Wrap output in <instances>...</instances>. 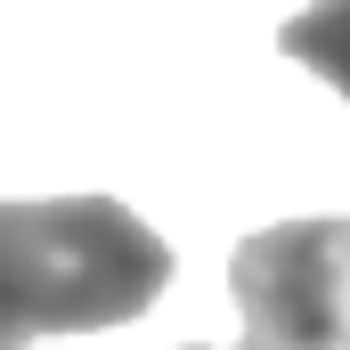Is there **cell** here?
<instances>
[{"label": "cell", "mask_w": 350, "mask_h": 350, "mask_svg": "<svg viewBox=\"0 0 350 350\" xmlns=\"http://www.w3.org/2000/svg\"><path fill=\"white\" fill-rule=\"evenodd\" d=\"M172 245L114 196L0 204V310L25 334H98L155 310Z\"/></svg>", "instance_id": "obj_1"}, {"label": "cell", "mask_w": 350, "mask_h": 350, "mask_svg": "<svg viewBox=\"0 0 350 350\" xmlns=\"http://www.w3.org/2000/svg\"><path fill=\"white\" fill-rule=\"evenodd\" d=\"M277 49H285L293 66L326 74V82L350 98V0H310L301 16H285V25H277Z\"/></svg>", "instance_id": "obj_3"}, {"label": "cell", "mask_w": 350, "mask_h": 350, "mask_svg": "<svg viewBox=\"0 0 350 350\" xmlns=\"http://www.w3.org/2000/svg\"><path fill=\"white\" fill-rule=\"evenodd\" d=\"M245 342L261 350H350V220H277L228 253Z\"/></svg>", "instance_id": "obj_2"}, {"label": "cell", "mask_w": 350, "mask_h": 350, "mask_svg": "<svg viewBox=\"0 0 350 350\" xmlns=\"http://www.w3.org/2000/svg\"><path fill=\"white\" fill-rule=\"evenodd\" d=\"M187 350H204V342H187ZM237 350H261V342H237Z\"/></svg>", "instance_id": "obj_5"}, {"label": "cell", "mask_w": 350, "mask_h": 350, "mask_svg": "<svg viewBox=\"0 0 350 350\" xmlns=\"http://www.w3.org/2000/svg\"><path fill=\"white\" fill-rule=\"evenodd\" d=\"M25 342H33V334H25V326H16V318L0 310V350H25Z\"/></svg>", "instance_id": "obj_4"}]
</instances>
